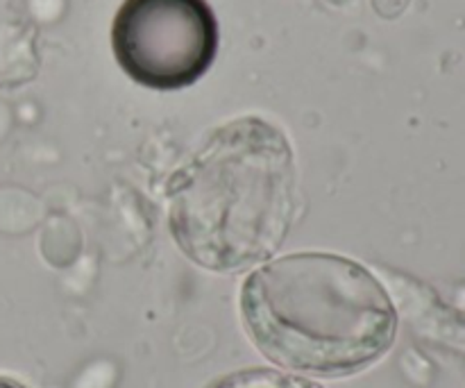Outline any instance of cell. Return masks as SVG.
<instances>
[{"label": "cell", "mask_w": 465, "mask_h": 388, "mask_svg": "<svg viewBox=\"0 0 465 388\" xmlns=\"http://www.w3.org/2000/svg\"><path fill=\"white\" fill-rule=\"evenodd\" d=\"M177 245L209 271L227 273L271 257L295 216L291 144L263 118L218 127L168 186Z\"/></svg>", "instance_id": "obj_1"}, {"label": "cell", "mask_w": 465, "mask_h": 388, "mask_svg": "<svg viewBox=\"0 0 465 388\" xmlns=\"http://www.w3.org/2000/svg\"><path fill=\"white\" fill-rule=\"evenodd\" d=\"M0 388H25V386L18 384V382L14 380H7V377H0Z\"/></svg>", "instance_id": "obj_5"}, {"label": "cell", "mask_w": 465, "mask_h": 388, "mask_svg": "<svg viewBox=\"0 0 465 388\" xmlns=\"http://www.w3.org/2000/svg\"><path fill=\"white\" fill-rule=\"evenodd\" d=\"M248 334L271 362L313 375H352L395 336L384 286L336 254H291L259 268L241 293Z\"/></svg>", "instance_id": "obj_2"}, {"label": "cell", "mask_w": 465, "mask_h": 388, "mask_svg": "<svg viewBox=\"0 0 465 388\" xmlns=\"http://www.w3.org/2000/svg\"><path fill=\"white\" fill-rule=\"evenodd\" d=\"M209 388H321L313 382L300 380V377L282 375L275 371H243L216 382Z\"/></svg>", "instance_id": "obj_4"}, {"label": "cell", "mask_w": 465, "mask_h": 388, "mask_svg": "<svg viewBox=\"0 0 465 388\" xmlns=\"http://www.w3.org/2000/svg\"><path fill=\"white\" fill-rule=\"evenodd\" d=\"M112 48L139 85L177 91L213 64L218 25L207 0H125L112 25Z\"/></svg>", "instance_id": "obj_3"}]
</instances>
